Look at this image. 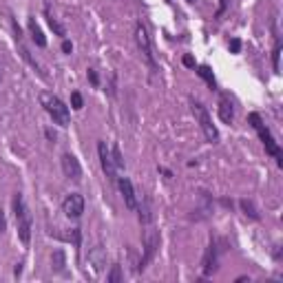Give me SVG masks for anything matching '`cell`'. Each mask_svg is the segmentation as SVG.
I'll list each match as a JSON object with an SVG mask.
<instances>
[{"label":"cell","instance_id":"obj_6","mask_svg":"<svg viewBox=\"0 0 283 283\" xmlns=\"http://www.w3.org/2000/svg\"><path fill=\"white\" fill-rule=\"evenodd\" d=\"M135 42H137V47H140V51H142V55H144V60H146V64L151 66V71L155 73V71H157V62H155L153 42H151V36H148L146 25H144L142 20L135 25Z\"/></svg>","mask_w":283,"mask_h":283},{"label":"cell","instance_id":"obj_29","mask_svg":"<svg viewBox=\"0 0 283 283\" xmlns=\"http://www.w3.org/2000/svg\"><path fill=\"white\" fill-rule=\"evenodd\" d=\"M184 64H186V66H193V69H195V60H193L191 55H184Z\"/></svg>","mask_w":283,"mask_h":283},{"label":"cell","instance_id":"obj_20","mask_svg":"<svg viewBox=\"0 0 283 283\" xmlns=\"http://www.w3.org/2000/svg\"><path fill=\"white\" fill-rule=\"evenodd\" d=\"M239 206H241V210H243V213H246L250 219H254V221L259 219V210L254 208V204L250 202V199H241V202H239Z\"/></svg>","mask_w":283,"mask_h":283},{"label":"cell","instance_id":"obj_27","mask_svg":"<svg viewBox=\"0 0 283 283\" xmlns=\"http://www.w3.org/2000/svg\"><path fill=\"white\" fill-rule=\"evenodd\" d=\"M7 230V219H5V210L0 208V235Z\"/></svg>","mask_w":283,"mask_h":283},{"label":"cell","instance_id":"obj_4","mask_svg":"<svg viewBox=\"0 0 283 283\" xmlns=\"http://www.w3.org/2000/svg\"><path fill=\"white\" fill-rule=\"evenodd\" d=\"M159 243H162L159 230H155L153 224H148L146 230H144V237H142V259H140V263H137V272H144V270L148 268V263L153 261L155 254L159 250Z\"/></svg>","mask_w":283,"mask_h":283},{"label":"cell","instance_id":"obj_31","mask_svg":"<svg viewBox=\"0 0 283 283\" xmlns=\"http://www.w3.org/2000/svg\"><path fill=\"white\" fill-rule=\"evenodd\" d=\"M188 3H197V0H188Z\"/></svg>","mask_w":283,"mask_h":283},{"label":"cell","instance_id":"obj_1","mask_svg":"<svg viewBox=\"0 0 283 283\" xmlns=\"http://www.w3.org/2000/svg\"><path fill=\"white\" fill-rule=\"evenodd\" d=\"M11 206H14V219H16V230H18V239L22 241V246H29L31 243V232H33V215L29 206H27L25 197L20 193H16L11 199Z\"/></svg>","mask_w":283,"mask_h":283},{"label":"cell","instance_id":"obj_23","mask_svg":"<svg viewBox=\"0 0 283 283\" xmlns=\"http://www.w3.org/2000/svg\"><path fill=\"white\" fill-rule=\"evenodd\" d=\"M122 268H120V263H115V265H111V272L107 274V283H122Z\"/></svg>","mask_w":283,"mask_h":283},{"label":"cell","instance_id":"obj_7","mask_svg":"<svg viewBox=\"0 0 283 283\" xmlns=\"http://www.w3.org/2000/svg\"><path fill=\"white\" fill-rule=\"evenodd\" d=\"M219 268V246H217V239L210 237L208 246H206V252H204V259H202V276L208 279L217 272Z\"/></svg>","mask_w":283,"mask_h":283},{"label":"cell","instance_id":"obj_16","mask_svg":"<svg viewBox=\"0 0 283 283\" xmlns=\"http://www.w3.org/2000/svg\"><path fill=\"white\" fill-rule=\"evenodd\" d=\"M137 210H140V221H142V226L153 224V206H151V199L144 197L142 204H137Z\"/></svg>","mask_w":283,"mask_h":283},{"label":"cell","instance_id":"obj_10","mask_svg":"<svg viewBox=\"0 0 283 283\" xmlns=\"http://www.w3.org/2000/svg\"><path fill=\"white\" fill-rule=\"evenodd\" d=\"M115 184H118V188H120L126 208H129V210H137L140 199H137V193H135V188H133V181L129 179V177H118V181H115Z\"/></svg>","mask_w":283,"mask_h":283},{"label":"cell","instance_id":"obj_24","mask_svg":"<svg viewBox=\"0 0 283 283\" xmlns=\"http://www.w3.org/2000/svg\"><path fill=\"white\" fill-rule=\"evenodd\" d=\"M71 104H73V109H75V111H80L82 107H84V100H82V96H80L77 91L71 93Z\"/></svg>","mask_w":283,"mask_h":283},{"label":"cell","instance_id":"obj_2","mask_svg":"<svg viewBox=\"0 0 283 283\" xmlns=\"http://www.w3.org/2000/svg\"><path fill=\"white\" fill-rule=\"evenodd\" d=\"M248 122H250V126L254 131H257V135H259V140H261V144L265 146V153L268 155H272V157L276 159V166H283V151H281V146H279V142L274 140V135H272V131L265 126V122L263 118L259 113H250L248 115Z\"/></svg>","mask_w":283,"mask_h":283},{"label":"cell","instance_id":"obj_11","mask_svg":"<svg viewBox=\"0 0 283 283\" xmlns=\"http://www.w3.org/2000/svg\"><path fill=\"white\" fill-rule=\"evenodd\" d=\"M60 162H62V173H64L66 179H71V181H82V166H80V162H77L75 155L64 153Z\"/></svg>","mask_w":283,"mask_h":283},{"label":"cell","instance_id":"obj_3","mask_svg":"<svg viewBox=\"0 0 283 283\" xmlns=\"http://www.w3.org/2000/svg\"><path fill=\"white\" fill-rule=\"evenodd\" d=\"M40 102H42L44 111L49 113V118L53 120V124L62 126V129H66V126L71 124V111H69V107H66V104H64L58 96H51V93H42V96H40Z\"/></svg>","mask_w":283,"mask_h":283},{"label":"cell","instance_id":"obj_15","mask_svg":"<svg viewBox=\"0 0 283 283\" xmlns=\"http://www.w3.org/2000/svg\"><path fill=\"white\" fill-rule=\"evenodd\" d=\"M27 27H29V33H31L33 44H36V47H40V49L47 47V38H44V33H42V29H40V25L36 22V18H29Z\"/></svg>","mask_w":283,"mask_h":283},{"label":"cell","instance_id":"obj_18","mask_svg":"<svg viewBox=\"0 0 283 283\" xmlns=\"http://www.w3.org/2000/svg\"><path fill=\"white\" fill-rule=\"evenodd\" d=\"M44 16H47V22H49V27H51V29L55 31V36H60V38H66V29L62 25H60L58 22V18H55V16L51 14V7H44Z\"/></svg>","mask_w":283,"mask_h":283},{"label":"cell","instance_id":"obj_25","mask_svg":"<svg viewBox=\"0 0 283 283\" xmlns=\"http://www.w3.org/2000/svg\"><path fill=\"white\" fill-rule=\"evenodd\" d=\"M228 47H230V53H239L241 51V40H239V38H232Z\"/></svg>","mask_w":283,"mask_h":283},{"label":"cell","instance_id":"obj_28","mask_svg":"<svg viewBox=\"0 0 283 283\" xmlns=\"http://www.w3.org/2000/svg\"><path fill=\"white\" fill-rule=\"evenodd\" d=\"M62 51H64V53H71V51H73V44H71L69 40H66V38L62 40Z\"/></svg>","mask_w":283,"mask_h":283},{"label":"cell","instance_id":"obj_9","mask_svg":"<svg viewBox=\"0 0 283 283\" xmlns=\"http://www.w3.org/2000/svg\"><path fill=\"white\" fill-rule=\"evenodd\" d=\"M84 197L80 195V193H71V195H66L64 197V202H62V210H64V215L69 219H73V221H77L84 215Z\"/></svg>","mask_w":283,"mask_h":283},{"label":"cell","instance_id":"obj_19","mask_svg":"<svg viewBox=\"0 0 283 283\" xmlns=\"http://www.w3.org/2000/svg\"><path fill=\"white\" fill-rule=\"evenodd\" d=\"M272 69L274 73H279L281 69V38L276 36V29H274V49H272Z\"/></svg>","mask_w":283,"mask_h":283},{"label":"cell","instance_id":"obj_22","mask_svg":"<svg viewBox=\"0 0 283 283\" xmlns=\"http://www.w3.org/2000/svg\"><path fill=\"white\" fill-rule=\"evenodd\" d=\"M111 157H113L115 168H118V170H124V157H122V151H120L118 144H113V146H111Z\"/></svg>","mask_w":283,"mask_h":283},{"label":"cell","instance_id":"obj_26","mask_svg":"<svg viewBox=\"0 0 283 283\" xmlns=\"http://www.w3.org/2000/svg\"><path fill=\"white\" fill-rule=\"evenodd\" d=\"M88 80H91L93 86H100V77H98V73H96V69H88Z\"/></svg>","mask_w":283,"mask_h":283},{"label":"cell","instance_id":"obj_13","mask_svg":"<svg viewBox=\"0 0 283 283\" xmlns=\"http://www.w3.org/2000/svg\"><path fill=\"white\" fill-rule=\"evenodd\" d=\"M210 215H213V199H210V195L206 191H202V193H199V204L195 206V210H193L191 219L204 221V219H208Z\"/></svg>","mask_w":283,"mask_h":283},{"label":"cell","instance_id":"obj_30","mask_svg":"<svg viewBox=\"0 0 283 283\" xmlns=\"http://www.w3.org/2000/svg\"><path fill=\"white\" fill-rule=\"evenodd\" d=\"M224 9H226V0H221V3H219V11H217V18L224 14Z\"/></svg>","mask_w":283,"mask_h":283},{"label":"cell","instance_id":"obj_14","mask_svg":"<svg viewBox=\"0 0 283 283\" xmlns=\"http://www.w3.org/2000/svg\"><path fill=\"white\" fill-rule=\"evenodd\" d=\"M88 265H93V272L96 274H100L104 270V265H107V257H104L102 246L91 248V252H88Z\"/></svg>","mask_w":283,"mask_h":283},{"label":"cell","instance_id":"obj_12","mask_svg":"<svg viewBox=\"0 0 283 283\" xmlns=\"http://www.w3.org/2000/svg\"><path fill=\"white\" fill-rule=\"evenodd\" d=\"M217 113L219 120L224 124H232L235 122V102L228 93H219V104H217Z\"/></svg>","mask_w":283,"mask_h":283},{"label":"cell","instance_id":"obj_5","mask_svg":"<svg viewBox=\"0 0 283 283\" xmlns=\"http://www.w3.org/2000/svg\"><path fill=\"white\" fill-rule=\"evenodd\" d=\"M191 109H193V115H195L199 129H202V133H204V137H206V142L217 144L219 142V131H217V126L213 124V118H210L208 109L204 107L197 98H191Z\"/></svg>","mask_w":283,"mask_h":283},{"label":"cell","instance_id":"obj_21","mask_svg":"<svg viewBox=\"0 0 283 283\" xmlns=\"http://www.w3.org/2000/svg\"><path fill=\"white\" fill-rule=\"evenodd\" d=\"M51 263H53V270L58 274L64 272V250H55L53 257H51Z\"/></svg>","mask_w":283,"mask_h":283},{"label":"cell","instance_id":"obj_17","mask_svg":"<svg viewBox=\"0 0 283 283\" xmlns=\"http://www.w3.org/2000/svg\"><path fill=\"white\" fill-rule=\"evenodd\" d=\"M195 73H197L199 77H202V80H204V82H206V84H208V88H210V91H217V82H215V75H213V69H210V66H208V64H199V66H197V71H195Z\"/></svg>","mask_w":283,"mask_h":283},{"label":"cell","instance_id":"obj_8","mask_svg":"<svg viewBox=\"0 0 283 283\" xmlns=\"http://www.w3.org/2000/svg\"><path fill=\"white\" fill-rule=\"evenodd\" d=\"M98 157H100V166H102V173L107 175L109 181H118V168L113 164V157H111V148L107 146V142H98Z\"/></svg>","mask_w":283,"mask_h":283}]
</instances>
